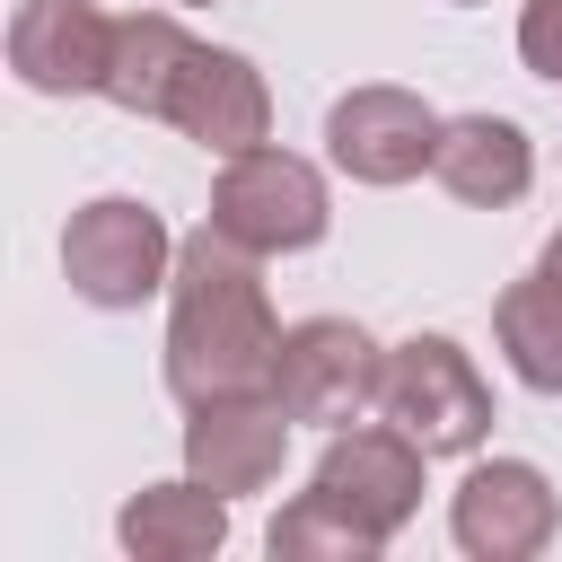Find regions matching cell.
Segmentation results:
<instances>
[{
  "label": "cell",
  "mask_w": 562,
  "mask_h": 562,
  "mask_svg": "<svg viewBox=\"0 0 562 562\" xmlns=\"http://www.w3.org/2000/svg\"><path fill=\"white\" fill-rule=\"evenodd\" d=\"M272 360H281V316H272V290H263V255L202 220L176 246L158 378H167L176 404H211V395L272 386Z\"/></svg>",
  "instance_id": "obj_1"
},
{
  "label": "cell",
  "mask_w": 562,
  "mask_h": 562,
  "mask_svg": "<svg viewBox=\"0 0 562 562\" xmlns=\"http://www.w3.org/2000/svg\"><path fill=\"white\" fill-rule=\"evenodd\" d=\"M176 246H184V237L158 220V202H140V193H97V202H79L70 228H61V281H70V299H88V307H105V316H132L140 299H167Z\"/></svg>",
  "instance_id": "obj_2"
},
{
  "label": "cell",
  "mask_w": 562,
  "mask_h": 562,
  "mask_svg": "<svg viewBox=\"0 0 562 562\" xmlns=\"http://www.w3.org/2000/svg\"><path fill=\"white\" fill-rule=\"evenodd\" d=\"M211 228H228L263 263L272 255H307L334 228V184H325L316 158H299L281 140H255V149L220 158V176H211Z\"/></svg>",
  "instance_id": "obj_3"
},
{
  "label": "cell",
  "mask_w": 562,
  "mask_h": 562,
  "mask_svg": "<svg viewBox=\"0 0 562 562\" xmlns=\"http://www.w3.org/2000/svg\"><path fill=\"white\" fill-rule=\"evenodd\" d=\"M378 413L404 439H422L430 457H474L492 439V378L457 334H404V342H386Z\"/></svg>",
  "instance_id": "obj_4"
},
{
  "label": "cell",
  "mask_w": 562,
  "mask_h": 562,
  "mask_svg": "<svg viewBox=\"0 0 562 562\" xmlns=\"http://www.w3.org/2000/svg\"><path fill=\"white\" fill-rule=\"evenodd\" d=\"M386 386V342L360 316H299L281 325V360H272V395L290 404L299 430H342L369 422Z\"/></svg>",
  "instance_id": "obj_5"
},
{
  "label": "cell",
  "mask_w": 562,
  "mask_h": 562,
  "mask_svg": "<svg viewBox=\"0 0 562 562\" xmlns=\"http://www.w3.org/2000/svg\"><path fill=\"white\" fill-rule=\"evenodd\" d=\"M439 132L448 114L422 97V88H395V79H360L325 105V167L369 184V193H395L413 176H430L439 158Z\"/></svg>",
  "instance_id": "obj_6"
},
{
  "label": "cell",
  "mask_w": 562,
  "mask_h": 562,
  "mask_svg": "<svg viewBox=\"0 0 562 562\" xmlns=\"http://www.w3.org/2000/svg\"><path fill=\"white\" fill-rule=\"evenodd\" d=\"M562 527V492L536 457H483L457 474L448 492V544L465 562H536Z\"/></svg>",
  "instance_id": "obj_7"
},
{
  "label": "cell",
  "mask_w": 562,
  "mask_h": 562,
  "mask_svg": "<svg viewBox=\"0 0 562 562\" xmlns=\"http://www.w3.org/2000/svg\"><path fill=\"white\" fill-rule=\"evenodd\" d=\"M422 465H430V448L422 439H404L386 413H369V422H342V430H325V448H316V492L334 501V509H351L378 544H395L404 527H413V509H422Z\"/></svg>",
  "instance_id": "obj_8"
},
{
  "label": "cell",
  "mask_w": 562,
  "mask_h": 562,
  "mask_svg": "<svg viewBox=\"0 0 562 562\" xmlns=\"http://www.w3.org/2000/svg\"><path fill=\"white\" fill-rule=\"evenodd\" d=\"M290 404L272 386L255 395H211V404H184V474H202L211 492L246 501V492H272L281 465H290Z\"/></svg>",
  "instance_id": "obj_9"
},
{
  "label": "cell",
  "mask_w": 562,
  "mask_h": 562,
  "mask_svg": "<svg viewBox=\"0 0 562 562\" xmlns=\"http://www.w3.org/2000/svg\"><path fill=\"white\" fill-rule=\"evenodd\" d=\"M114 18L97 0H18L9 9V70L35 97H105Z\"/></svg>",
  "instance_id": "obj_10"
},
{
  "label": "cell",
  "mask_w": 562,
  "mask_h": 562,
  "mask_svg": "<svg viewBox=\"0 0 562 562\" xmlns=\"http://www.w3.org/2000/svg\"><path fill=\"white\" fill-rule=\"evenodd\" d=\"M167 132H184L211 158H237L255 140H272V88L237 44H193L176 97H167Z\"/></svg>",
  "instance_id": "obj_11"
},
{
  "label": "cell",
  "mask_w": 562,
  "mask_h": 562,
  "mask_svg": "<svg viewBox=\"0 0 562 562\" xmlns=\"http://www.w3.org/2000/svg\"><path fill=\"white\" fill-rule=\"evenodd\" d=\"M430 176H439V193L465 202V211H518L527 184H536V140H527V123H509V114H448Z\"/></svg>",
  "instance_id": "obj_12"
},
{
  "label": "cell",
  "mask_w": 562,
  "mask_h": 562,
  "mask_svg": "<svg viewBox=\"0 0 562 562\" xmlns=\"http://www.w3.org/2000/svg\"><path fill=\"white\" fill-rule=\"evenodd\" d=\"M114 544L132 562H211L228 544V492H211L202 474H176V483H140L123 509H114Z\"/></svg>",
  "instance_id": "obj_13"
},
{
  "label": "cell",
  "mask_w": 562,
  "mask_h": 562,
  "mask_svg": "<svg viewBox=\"0 0 562 562\" xmlns=\"http://www.w3.org/2000/svg\"><path fill=\"white\" fill-rule=\"evenodd\" d=\"M193 26H184V9H132V18H114V61H105V105H123V114H140V123H167V97H176V79H184V61H193Z\"/></svg>",
  "instance_id": "obj_14"
},
{
  "label": "cell",
  "mask_w": 562,
  "mask_h": 562,
  "mask_svg": "<svg viewBox=\"0 0 562 562\" xmlns=\"http://www.w3.org/2000/svg\"><path fill=\"white\" fill-rule=\"evenodd\" d=\"M492 342L527 395H562V290L544 272H518L492 299Z\"/></svg>",
  "instance_id": "obj_15"
},
{
  "label": "cell",
  "mask_w": 562,
  "mask_h": 562,
  "mask_svg": "<svg viewBox=\"0 0 562 562\" xmlns=\"http://www.w3.org/2000/svg\"><path fill=\"white\" fill-rule=\"evenodd\" d=\"M263 553H272V562H378L386 544H378L351 509H334V501L307 483V492L281 501V518L263 527Z\"/></svg>",
  "instance_id": "obj_16"
},
{
  "label": "cell",
  "mask_w": 562,
  "mask_h": 562,
  "mask_svg": "<svg viewBox=\"0 0 562 562\" xmlns=\"http://www.w3.org/2000/svg\"><path fill=\"white\" fill-rule=\"evenodd\" d=\"M518 61L544 88H562V0H527L518 9Z\"/></svg>",
  "instance_id": "obj_17"
},
{
  "label": "cell",
  "mask_w": 562,
  "mask_h": 562,
  "mask_svg": "<svg viewBox=\"0 0 562 562\" xmlns=\"http://www.w3.org/2000/svg\"><path fill=\"white\" fill-rule=\"evenodd\" d=\"M536 272H544V281H553V290H562V228H553V237H544V246H536Z\"/></svg>",
  "instance_id": "obj_18"
},
{
  "label": "cell",
  "mask_w": 562,
  "mask_h": 562,
  "mask_svg": "<svg viewBox=\"0 0 562 562\" xmlns=\"http://www.w3.org/2000/svg\"><path fill=\"white\" fill-rule=\"evenodd\" d=\"M167 9H211V0H167Z\"/></svg>",
  "instance_id": "obj_19"
},
{
  "label": "cell",
  "mask_w": 562,
  "mask_h": 562,
  "mask_svg": "<svg viewBox=\"0 0 562 562\" xmlns=\"http://www.w3.org/2000/svg\"><path fill=\"white\" fill-rule=\"evenodd\" d=\"M448 9H483V0H448Z\"/></svg>",
  "instance_id": "obj_20"
}]
</instances>
